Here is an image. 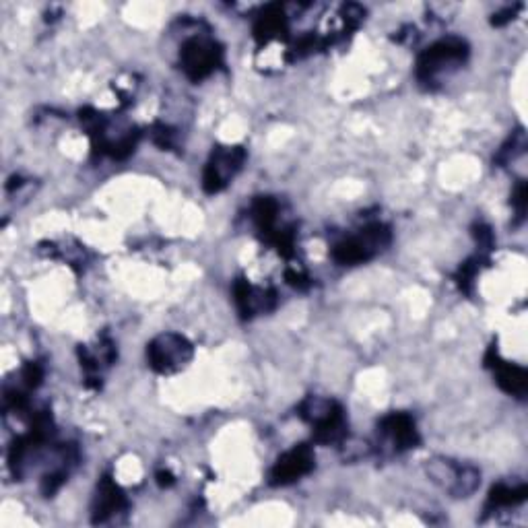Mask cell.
<instances>
[{
	"label": "cell",
	"instance_id": "obj_5",
	"mask_svg": "<svg viewBox=\"0 0 528 528\" xmlns=\"http://www.w3.org/2000/svg\"><path fill=\"white\" fill-rule=\"evenodd\" d=\"M390 244V229L384 223H372L361 229L359 236L347 238L333 248V258L339 264H361L374 258Z\"/></svg>",
	"mask_w": 528,
	"mask_h": 528
},
{
	"label": "cell",
	"instance_id": "obj_13",
	"mask_svg": "<svg viewBox=\"0 0 528 528\" xmlns=\"http://www.w3.org/2000/svg\"><path fill=\"white\" fill-rule=\"evenodd\" d=\"M526 485L524 483H516V485H510V483H498L487 498V504H485V512L487 514H495V512H502V510H510V508H516L520 506L524 500H526Z\"/></svg>",
	"mask_w": 528,
	"mask_h": 528
},
{
	"label": "cell",
	"instance_id": "obj_7",
	"mask_svg": "<svg viewBox=\"0 0 528 528\" xmlns=\"http://www.w3.org/2000/svg\"><path fill=\"white\" fill-rule=\"evenodd\" d=\"M246 161L244 147H217L203 172V188L209 194L221 192L231 180L238 176Z\"/></svg>",
	"mask_w": 528,
	"mask_h": 528
},
{
	"label": "cell",
	"instance_id": "obj_3",
	"mask_svg": "<svg viewBox=\"0 0 528 528\" xmlns=\"http://www.w3.org/2000/svg\"><path fill=\"white\" fill-rule=\"evenodd\" d=\"M427 477L444 491H448L452 498H469L481 483V473L475 467L460 465L450 458H432L425 465Z\"/></svg>",
	"mask_w": 528,
	"mask_h": 528
},
{
	"label": "cell",
	"instance_id": "obj_8",
	"mask_svg": "<svg viewBox=\"0 0 528 528\" xmlns=\"http://www.w3.org/2000/svg\"><path fill=\"white\" fill-rule=\"evenodd\" d=\"M314 450L308 444L293 446L285 454H281L275 462V467L271 471V483L273 485H289L300 481L314 469Z\"/></svg>",
	"mask_w": 528,
	"mask_h": 528
},
{
	"label": "cell",
	"instance_id": "obj_16",
	"mask_svg": "<svg viewBox=\"0 0 528 528\" xmlns=\"http://www.w3.org/2000/svg\"><path fill=\"white\" fill-rule=\"evenodd\" d=\"M512 205L516 209V215L518 219L524 217V211H526V184L520 180L516 190H514V196H512Z\"/></svg>",
	"mask_w": 528,
	"mask_h": 528
},
{
	"label": "cell",
	"instance_id": "obj_4",
	"mask_svg": "<svg viewBox=\"0 0 528 528\" xmlns=\"http://www.w3.org/2000/svg\"><path fill=\"white\" fill-rule=\"evenodd\" d=\"M192 343L178 333H163L147 345L149 366L159 374H176L192 361Z\"/></svg>",
	"mask_w": 528,
	"mask_h": 528
},
{
	"label": "cell",
	"instance_id": "obj_11",
	"mask_svg": "<svg viewBox=\"0 0 528 528\" xmlns=\"http://www.w3.org/2000/svg\"><path fill=\"white\" fill-rule=\"evenodd\" d=\"M234 297L242 316L250 318L254 314L269 312L277 304V293L273 289H260L250 285L246 279H238L234 285Z\"/></svg>",
	"mask_w": 528,
	"mask_h": 528
},
{
	"label": "cell",
	"instance_id": "obj_9",
	"mask_svg": "<svg viewBox=\"0 0 528 528\" xmlns=\"http://www.w3.org/2000/svg\"><path fill=\"white\" fill-rule=\"evenodd\" d=\"M380 440L390 452H405L419 444V434L411 415L407 413H390L380 421Z\"/></svg>",
	"mask_w": 528,
	"mask_h": 528
},
{
	"label": "cell",
	"instance_id": "obj_1",
	"mask_svg": "<svg viewBox=\"0 0 528 528\" xmlns=\"http://www.w3.org/2000/svg\"><path fill=\"white\" fill-rule=\"evenodd\" d=\"M469 58V46L465 40L460 38H444L429 46L417 60V79L427 85L434 87L444 81L450 73L460 69L462 64Z\"/></svg>",
	"mask_w": 528,
	"mask_h": 528
},
{
	"label": "cell",
	"instance_id": "obj_14",
	"mask_svg": "<svg viewBox=\"0 0 528 528\" xmlns=\"http://www.w3.org/2000/svg\"><path fill=\"white\" fill-rule=\"evenodd\" d=\"M254 33H256V38L264 44H269L273 40H281L287 33V17L283 13V7L271 5L269 9H264L256 21Z\"/></svg>",
	"mask_w": 528,
	"mask_h": 528
},
{
	"label": "cell",
	"instance_id": "obj_15",
	"mask_svg": "<svg viewBox=\"0 0 528 528\" xmlns=\"http://www.w3.org/2000/svg\"><path fill=\"white\" fill-rule=\"evenodd\" d=\"M524 147H526V137H524V130L520 128L518 132H514L510 143L500 151L498 163H510L516 155H520L524 151Z\"/></svg>",
	"mask_w": 528,
	"mask_h": 528
},
{
	"label": "cell",
	"instance_id": "obj_12",
	"mask_svg": "<svg viewBox=\"0 0 528 528\" xmlns=\"http://www.w3.org/2000/svg\"><path fill=\"white\" fill-rule=\"evenodd\" d=\"M491 366L495 372V382L500 384V388L512 396H518V399H524L526 388H528L526 370L520 366H514V363L502 361L498 357V351H495V363H491Z\"/></svg>",
	"mask_w": 528,
	"mask_h": 528
},
{
	"label": "cell",
	"instance_id": "obj_2",
	"mask_svg": "<svg viewBox=\"0 0 528 528\" xmlns=\"http://www.w3.org/2000/svg\"><path fill=\"white\" fill-rule=\"evenodd\" d=\"M300 415L314 425V440L320 444H337L345 438V415L339 403L310 396L300 407Z\"/></svg>",
	"mask_w": 528,
	"mask_h": 528
},
{
	"label": "cell",
	"instance_id": "obj_17",
	"mask_svg": "<svg viewBox=\"0 0 528 528\" xmlns=\"http://www.w3.org/2000/svg\"><path fill=\"white\" fill-rule=\"evenodd\" d=\"M157 481L161 487H170L174 483V475L170 471H159L157 473Z\"/></svg>",
	"mask_w": 528,
	"mask_h": 528
},
{
	"label": "cell",
	"instance_id": "obj_10",
	"mask_svg": "<svg viewBox=\"0 0 528 528\" xmlns=\"http://www.w3.org/2000/svg\"><path fill=\"white\" fill-rule=\"evenodd\" d=\"M128 508L126 495L118 487V483L110 477H104L97 485V495L93 502V522L106 524L118 514H122Z\"/></svg>",
	"mask_w": 528,
	"mask_h": 528
},
{
	"label": "cell",
	"instance_id": "obj_6",
	"mask_svg": "<svg viewBox=\"0 0 528 528\" xmlns=\"http://www.w3.org/2000/svg\"><path fill=\"white\" fill-rule=\"evenodd\" d=\"M223 62L221 46L205 36L190 38L180 50L182 71L192 81H203L213 75Z\"/></svg>",
	"mask_w": 528,
	"mask_h": 528
}]
</instances>
